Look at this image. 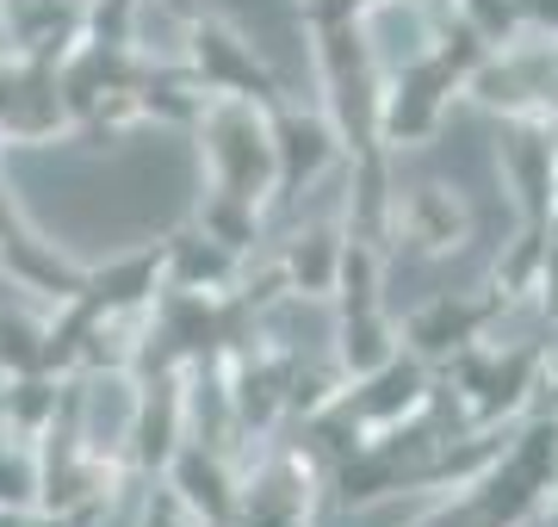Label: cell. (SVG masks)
Returning a JSON list of instances; mask_svg holds the SVG:
<instances>
[{"mask_svg": "<svg viewBox=\"0 0 558 527\" xmlns=\"http://www.w3.org/2000/svg\"><path fill=\"white\" fill-rule=\"evenodd\" d=\"M336 527H410V503H379V508H354Z\"/></svg>", "mask_w": 558, "mask_h": 527, "instance_id": "5", "label": "cell"}, {"mask_svg": "<svg viewBox=\"0 0 558 527\" xmlns=\"http://www.w3.org/2000/svg\"><path fill=\"white\" fill-rule=\"evenodd\" d=\"M87 434H94V446H119L124 434H131V391H124L119 379H100V385H94Z\"/></svg>", "mask_w": 558, "mask_h": 527, "instance_id": "4", "label": "cell"}, {"mask_svg": "<svg viewBox=\"0 0 558 527\" xmlns=\"http://www.w3.org/2000/svg\"><path fill=\"white\" fill-rule=\"evenodd\" d=\"M366 38H373V50H379L385 69H410V62L428 50V25H422L416 7L391 0V7H379V13L366 20Z\"/></svg>", "mask_w": 558, "mask_h": 527, "instance_id": "3", "label": "cell"}, {"mask_svg": "<svg viewBox=\"0 0 558 527\" xmlns=\"http://www.w3.org/2000/svg\"><path fill=\"white\" fill-rule=\"evenodd\" d=\"M0 174L13 181L25 223L75 261L143 248L174 230L199 193L193 143L174 131H137L119 143H25L7 149Z\"/></svg>", "mask_w": 558, "mask_h": 527, "instance_id": "1", "label": "cell"}, {"mask_svg": "<svg viewBox=\"0 0 558 527\" xmlns=\"http://www.w3.org/2000/svg\"><path fill=\"white\" fill-rule=\"evenodd\" d=\"M205 7L255 50L260 69L286 94H299V100L317 94V57H311V38H304V0H205Z\"/></svg>", "mask_w": 558, "mask_h": 527, "instance_id": "2", "label": "cell"}]
</instances>
